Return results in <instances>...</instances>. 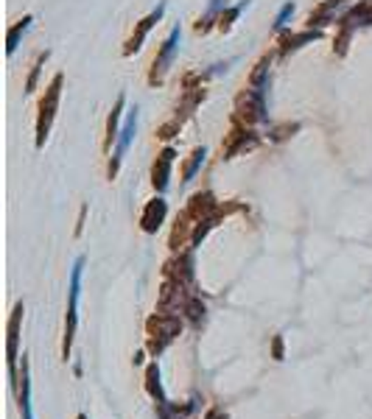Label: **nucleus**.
Returning a JSON list of instances; mask_svg holds the SVG:
<instances>
[{
	"label": "nucleus",
	"mask_w": 372,
	"mask_h": 419,
	"mask_svg": "<svg viewBox=\"0 0 372 419\" xmlns=\"http://www.w3.org/2000/svg\"><path fill=\"white\" fill-rule=\"evenodd\" d=\"M82 268H85V257L76 260L70 274V308H67V322H64V341H62V358H70V346H73V335H76V310H79V294H82Z\"/></svg>",
	"instance_id": "1"
},
{
	"label": "nucleus",
	"mask_w": 372,
	"mask_h": 419,
	"mask_svg": "<svg viewBox=\"0 0 372 419\" xmlns=\"http://www.w3.org/2000/svg\"><path fill=\"white\" fill-rule=\"evenodd\" d=\"M182 330V322L177 316H154V319H148V333H152V341H148V349H152V355H160L166 344H171Z\"/></svg>",
	"instance_id": "2"
},
{
	"label": "nucleus",
	"mask_w": 372,
	"mask_h": 419,
	"mask_svg": "<svg viewBox=\"0 0 372 419\" xmlns=\"http://www.w3.org/2000/svg\"><path fill=\"white\" fill-rule=\"evenodd\" d=\"M20 319H23V302L15 308L12 319H9V378L12 386L17 389V341H20Z\"/></svg>",
	"instance_id": "3"
},
{
	"label": "nucleus",
	"mask_w": 372,
	"mask_h": 419,
	"mask_svg": "<svg viewBox=\"0 0 372 419\" xmlns=\"http://www.w3.org/2000/svg\"><path fill=\"white\" fill-rule=\"evenodd\" d=\"M134 129H137V109H132V112H129V118H126V126H123V131H121L118 149H115V157H112V174L118 171V162L123 160V154H126V149H129V143H132V137H134Z\"/></svg>",
	"instance_id": "4"
},
{
	"label": "nucleus",
	"mask_w": 372,
	"mask_h": 419,
	"mask_svg": "<svg viewBox=\"0 0 372 419\" xmlns=\"http://www.w3.org/2000/svg\"><path fill=\"white\" fill-rule=\"evenodd\" d=\"M163 218H166V204L157 198V201L148 204V210L143 213V230H145V232H154V230L163 224Z\"/></svg>",
	"instance_id": "5"
},
{
	"label": "nucleus",
	"mask_w": 372,
	"mask_h": 419,
	"mask_svg": "<svg viewBox=\"0 0 372 419\" xmlns=\"http://www.w3.org/2000/svg\"><path fill=\"white\" fill-rule=\"evenodd\" d=\"M177 39H179V28H174L171 37L166 39L163 53H160V59L154 62V76H163V73H166V67H168V62H171V56H174V50H177Z\"/></svg>",
	"instance_id": "6"
},
{
	"label": "nucleus",
	"mask_w": 372,
	"mask_h": 419,
	"mask_svg": "<svg viewBox=\"0 0 372 419\" xmlns=\"http://www.w3.org/2000/svg\"><path fill=\"white\" fill-rule=\"evenodd\" d=\"M20 380H23V389H20V405H23V416L26 419H34V413H31V383H28V361L23 358V375H20Z\"/></svg>",
	"instance_id": "7"
},
{
	"label": "nucleus",
	"mask_w": 372,
	"mask_h": 419,
	"mask_svg": "<svg viewBox=\"0 0 372 419\" xmlns=\"http://www.w3.org/2000/svg\"><path fill=\"white\" fill-rule=\"evenodd\" d=\"M145 389H148V394H152L157 402H163V389H160V369H157V364H152L145 369Z\"/></svg>",
	"instance_id": "8"
},
{
	"label": "nucleus",
	"mask_w": 372,
	"mask_h": 419,
	"mask_svg": "<svg viewBox=\"0 0 372 419\" xmlns=\"http://www.w3.org/2000/svg\"><path fill=\"white\" fill-rule=\"evenodd\" d=\"M171 157H174V154H171V151H166V154H163V160H160V165H154V185H157L160 190L168 185V165H171Z\"/></svg>",
	"instance_id": "9"
},
{
	"label": "nucleus",
	"mask_w": 372,
	"mask_h": 419,
	"mask_svg": "<svg viewBox=\"0 0 372 419\" xmlns=\"http://www.w3.org/2000/svg\"><path fill=\"white\" fill-rule=\"evenodd\" d=\"M185 310H188V316H191L193 322H199V319H202V313H204V305L193 299V302H188V308H185Z\"/></svg>",
	"instance_id": "10"
},
{
	"label": "nucleus",
	"mask_w": 372,
	"mask_h": 419,
	"mask_svg": "<svg viewBox=\"0 0 372 419\" xmlns=\"http://www.w3.org/2000/svg\"><path fill=\"white\" fill-rule=\"evenodd\" d=\"M202 160H204V151H196V160H193V162L188 165V171H185V182H191V176L196 174V168H199V162H202Z\"/></svg>",
	"instance_id": "11"
},
{
	"label": "nucleus",
	"mask_w": 372,
	"mask_h": 419,
	"mask_svg": "<svg viewBox=\"0 0 372 419\" xmlns=\"http://www.w3.org/2000/svg\"><path fill=\"white\" fill-rule=\"evenodd\" d=\"M272 355H274V361H283V338L280 335L272 341Z\"/></svg>",
	"instance_id": "12"
},
{
	"label": "nucleus",
	"mask_w": 372,
	"mask_h": 419,
	"mask_svg": "<svg viewBox=\"0 0 372 419\" xmlns=\"http://www.w3.org/2000/svg\"><path fill=\"white\" fill-rule=\"evenodd\" d=\"M204 419H227V413L221 411V408H213V411H207V416Z\"/></svg>",
	"instance_id": "13"
},
{
	"label": "nucleus",
	"mask_w": 372,
	"mask_h": 419,
	"mask_svg": "<svg viewBox=\"0 0 372 419\" xmlns=\"http://www.w3.org/2000/svg\"><path fill=\"white\" fill-rule=\"evenodd\" d=\"M291 9H294V6H291V3H288V6H283V12H280V17H277V28H280V26H283V23H285V17H288V15H291Z\"/></svg>",
	"instance_id": "14"
},
{
	"label": "nucleus",
	"mask_w": 372,
	"mask_h": 419,
	"mask_svg": "<svg viewBox=\"0 0 372 419\" xmlns=\"http://www.w3.org/2000/svg\"><path fill=\"white\" fill-rule=\"evenodd\" d=\"M79 419H87V416H85V413H79Z\"/></svg>",
	"instance_id": "15"
}]
</instances>
